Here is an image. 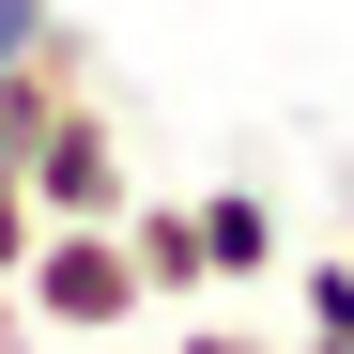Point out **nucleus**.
I'll return each mask as SVG.
<instances>
[{"label":"nucleus","instance_id":"1","mask_svg":"<svg viewBox=\"0 0 354 354\" xmlns=\"http://www.w3.org/2000/svg\"><path fill=\"white\" fill-rule=\"evenodd\" d=\"M16 308L46 339H124L154 292H139V247H124V216H46L31 231V262H16Z\"/></svg>","mask_w":354,"mask_h":354},{"label":"nucleus","instance_id":"3","mask_svg":"<svg viewBox=\"0 0 354 354\" xmlns=\"http://www.w3.org/2000/svg\"><path fill=\"white\" fill-rule=\"evenodd\" d=\"M124 247H139V292H154V308H201V292H216L201 201H124Z\"/></svg>","mask_w":354,"mask_h":354},{"label":"nucleus","instance_id":"8","mask_svg":"<svg viewBox=\"0 0 354 354\" xmlns=\"http://www.w3.org/2000/svg\"><path fill=\"white\" fill-rule=\"evenodd\" d=\"M169 354H277V339H262V324H185Z\"/></svg>","mask_w":354,"mask_h":354},{"label":"nucleus","instance_id":"6","mask_svg":"<svg viewBox=\"0 0 354 354\" xmlns=\"http://www.w3.org/2000/svg\"><path fill=\"white\" fill-rule=\"evenodd\" d=\"M31 231H46V201H31V169H16V154H0V277H16V262H31Z\"/></svg>","mask_w":354,"mask_h":354},{"label":"nucleus","instance_id":"5","mask_svg":"<svg viewBox=\"0 0 354 354\" xmlns=\"http://www.w3.org/2000/svg\"><path fill=\"white\" fill-rule=\"evenodd\" d=\"M292 292H308L292 354H354V262H292Z\"/></svg>","mask_w":354,"mask_h":354},{"label":"nucleus","instance_id":"4","mask_svg":"<svg viewBox=\"0 0 354 354\" xmlns=\"http://www.w3.org/2000/svg\"><path fill=\"white\" fill-rule=\"evenodd\" d=\"M201 247H216V292L277 277V201L262 185H201Z\"/></svg>","mask_w":354,"mask_h":354},{"label":"nucleus","instance_id":"7","mask_svg":"<svg viewBox=\"0 0 354 354\" xmlns=\"http://www.w3.org/2000/svg\"><path fill=\"white\" fill-rule=\"evenodd\" d=\"M62 31V0H0V62H16V46H46Z\"/></svg>","mask_w":354,"mask_h":354},{"label":"nucleus","instance_id":"2","mask_svg":"<svg viewBox=\"0 0 354 354\" xmlns=\"http://www.w3.org/2000/svg\"><path fill=\"white\" fill-rule=\"evenodd\" d=\"M16 169H31L46 216H124V201H139V139H124V108H108V93H62V108H46V139H31Z\"/></svg>","mask_w":354,"mask_h":354}]
</instances>
